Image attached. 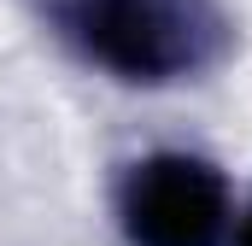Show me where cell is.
<instances>
[{
    "label": "cell",
    "mask_w": 252,
    "mask_h": 246,
    "mask_svg": "<svg viewBox=\"0 0 252 246\" xmlns=\"http://www.w3.org/2000/svg\"><path fill=\"white\" fill-rule=\"evenodd\" d=\"M35 12L82 64L135 88L193 82L229 53L217 0H35Z\"/></svg>",
    "instance_id": "6da1fadb"
},
{
    "label": "cell",
    "mask_w": 252,
    "mask_h": 246,
    "mask_svg": "<svg viewBox=\"0 0 252 246\" xmlns=\"http://www.w3.org/2000/svg\"><path fill=\"white\" fill-rule=\"evenodd\" d=\"M112 211L129 246H223L235 235L229 176L199 153H147L124 164Z\"/></svg>",
    "instance_id": "7a4b0ae2"
},
{
    "label": "cell",
    "mask_w": 252,
    "mask_h": 246,
    "mask_svg": "<svg viewBox=\"0 0 252 246\" xmlns=\"http://www.w3.org/2000/svg\"><path fill=\"white\" fill-rule=\"evenodd\" d=\"M235 246H252V205H247V217L235 223Z\"/></svg>",
    "instance_id": "3957f363"
}]
</instances>
